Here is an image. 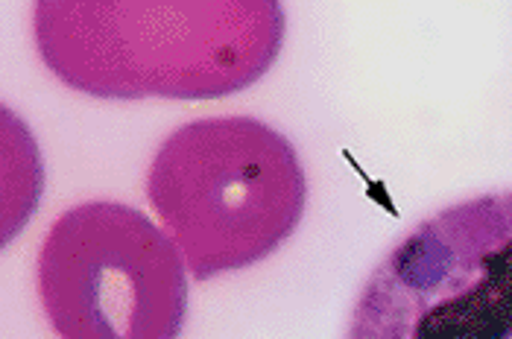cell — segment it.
Instances as JSON below:
<instances>
[{
    "mask_svg": "<svg viewBox=\"0 0 512 339\" xmlns=\"http://www.w3.org/2000/svg\"><path fill=\"white\" fill-rule=\"evenodd\" d=\"M147 199L188 272L205 281L273 255L302 223L308 179L296 147L264 120L202 117L158 147Z\"/></svg>",
    "mask_w": 512,
    "mask_h": 339,
    "instance_id": "7a4b0ae2",
    "label": "cell"
},
{
    "mask_svg": "<svg viewBox=\"0 0 512 339\" xmlns=\"http://www.w3.org/2000/svg\"><path fill=\"white\" fill-rule=\"evenodd\" d=\"M276 0H41L33 36L68 88L100 100H214L255 85L284 44Z\"/></svg>",
    "mask_w": 512,
    "mask_h": 339,
    "instance_id": "6da1fadb",
    "label": "cell"
},
{
    "mask_svg": "<svg viewBox=\"0 0 512 339\" xmlns=\"http://www.w3.org/2000/svg\"><path fill=\"white\" fill-rule=\"evenodd\" d=\"M36 281L59 339H179L185 328V261L123 202L68 208L41 243Z\"/></svg>",
    "mask_w": 512,
    "mask_h": 339,
    "instance_id": "277c9868",
    "label": "cell"
},
{
    "mask_svg": "<svg viewBox=\"0 0 512 339\" xmlns=\"http://www.w3.org/2000/svg\"><path fill=\"white\" fill-rule=\"evenodd\" d=\"M346 339H512V190L410 228L369 272Z\"/></svg>",
    "mask_w": 512,
    "mask_h": 339,
    "instance_id": "3957f363",
    "label": "cell"
}]
</instances>
